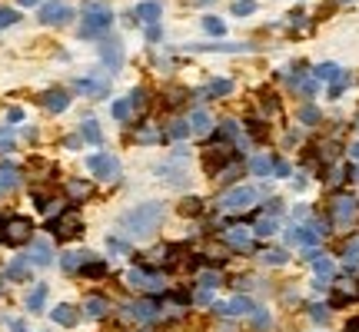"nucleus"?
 Listing matches in <instances>:
<instances>
[{
    "mask_svg": "<svg viewBox=\"0 0 359 332\" xmlns=\"http://www.w3.org/2000/svg\"><path fill=\"white\" fill-rule=\"evenodd\" d=\"M246 199H249V193H236V196L226 199V206H230V210H243V203H246Z\"/></svg>",
    "mask_w": 359,
    "mask_h": 332,
    "instance_id": "18",
    "label": "nucleus"
},
{
    "mask_svg": "<svg viewBox=\"0 0 359 332\" xmlns=\"http://www.w3.org/2000/svg\"><path fill=\"white\" fill-rule=\"evenodd\" d=\"M27 276V263H13L10 266V279H23Z\"/></svg>",
    "mask_w": 359,
    "mask_h": 332,
    "instance_id": "22",
    "label": "nucleus"
},
{
    "mask_svg": "<svg viewBox=\"0 0 359 332\" xmlns=\"http://www.w3.org/2000/svg\"><path fill=\"white\" fill-rule=\"evenodd\" d=\"M30 239V220H10L3 226V243H27Z\"/></svg>",
    "mask_w": 359,
    "mask_h": 332,
    "instance_id": "6",
    "label": "nucleus"
},
{
    "mask_svg": "<svg viewBox=\"0 0 359 332\" xmlns=\"http://www.w3.org/2000/svg\"><path fill=\"white\" fill-rule=\"evenodd\" d=\"M70 193H77V196H87V186H83V183H73V186H70Z\"/></svg>",
    "mask_w": 359,
    "mask_h": 332,
    "instance_id": "26",
    "label": "nucleus"
},
{
    "mask_svg": "<svg viewBox=\"0 0 359 332\" xmlns=\"http://www.w3.org/2000/svg\"><path fill=\"white\" fill-rule=\"evenodd\" d=\"M87 312H90V316H103V312H107V299L90 296V299H87Z\"/></svg>",
    "mask_w": 359,
    "mask_h": 332,
    "instance_id": "13",
    "label": "nucleus"
},
{
    "mask_svg": "<svg viewBox=\"0 0 359 332\" xmlns=\"http://www.w3.org/2000/svg\"><path fill=\"white\" fill-rule=\"evenodd\" d=\"M44 299H47V286H37L34 292H30V299H27V306H30V309H40Z\"/></svg>",
    "mask_w": 359,
    "mask_h": 332,
    "instance_id": "14",
    "label": "nucleus"
},
{
    "mask_svg": "<svg viewBox=\"0 0 359 332\" xmlns=\"http://www.w3.org/2000/svg\"><path fill=\"white\" fill-rule=\"evenodd\" d=\"M83 273H87V276H103V273H107V266H103V263H87V266H83Z\"/></svg>",
    "mask_w": 359,
    "mask_h": 332,
    "instance_id": "20",
    "label": "nucleus"
},
{
    "mask_svg": "<svg viewBox=\"0 0 359 332\" xmlns=\"http://www.w3.org/2000/svg\"><path fill=\"white\" fill-rule=\"evenodd\" d=\"M54 319L60 322V326H73V322H77V312L70 309V306H57V312H54Z\"/></svg>",
    "mask_w": 359,
    "mask_h": 332,
    "instance_id": "11",
    "label": "nucleus"
},
{
    "mask_svg": "<svg viewBox=\"0 0 359 332\" xmlns=\"http://www.w3.org/2000/svg\"><path fill=\"white\" fill-rule=\"evenodd\" d=\"M130 113H133V100H120V103L113 107V116H117V120H130Z\"/></svg>",
    "mask_w": 359,
    "mask_h": 332,
    "instance_id": "12",
    "label": "nucleus"
},
{
    "mask_svg": "<svg viewBox=\"0 0 359 332\" xmlns=\"http://www.w3.org/2000/svg\"><path fill=\"white\" fill-rule=\"evenodd\" d=\"M110 27V10L100 0H87V23H80V37H93Z\"/></svg>",
    "mask_w": 359,
    "mask_h": 332,
    "instance_id": "2",
    "label": "nucleus"
},
{
    "mask_svg": "<svg viewBox=\"0 0 359 332\" xmlns=\"http://www.w3.org/2000/svg\"><path fill=\"white\" fill-rule=\"evenodd\" d=\"M13 20H20V17H17V10H7V7H0V27H7V23H13Z\"/></svg>",
    "mask_w": 359,
    "mask_h": 332,
    "instance_id": "21",
    "label": "nucleus"
},
{
    "mask_svg": "<svg viewBox=\"0 0 359 332\" xmlns=\"http://www.w3.org/2000/svg\"><path fill=\"white\" fill-rule=\"evenodd\" d=\"M346 332H359V319H353V322H349V326H346Z\"/></svg>",
    "mask_w": 359,
    "mask_h": 332,
    "instance_id": "27",
    "label": "nucleus"
},
{
    "mask_svg": "<svg viewBox=\"0 0 359 332\" xmlns=\"http://www.w3.org/2000/svg\"><path fill=\"white\" fill-rule=\"evenodd\" d=\"M50 232H54L57 239H73V236L83 232V222H80L77 213H60V216L50 220Z\"/></svg>",
    "mask_w": 359,
    "mask_h": 332,
    "instance_id": "3",
    "label": "nucleus"
},
{
    "mask_svg": "<svg viewBox=\"0 0 359 332\" xmlns=\"http://www.w3.org/2000/svg\"><path fill=\"white\" fill-rule=\"evenodd\" d=\"M160 216H163L160 203H143V206L123 213V220H120V222H123V229L130 232V236H146V232L160 222Z\"/></svg>",
    "mask_w": 359,
    "mask_h": 332,
    "instance_id": "1",
    "label": "nucleus"
},
{
    "mask_svg": "<svg viewBox=\"0 0 359 332\" xmlns=\"http://www.w3.org/2000/svg\"><path fill=\"white\" fill-rule=\"evenodd\" d=\"M183 213H186V216H196V213H200V199H186V203H183Z\"/></svg>",
    "mask_w": 359,
    "mask_h": 332,
    "instance_id": "23",
    "label": "nucleus"
},
{
    "mask_svg": "<svg viewBox=\"0 0 359 332\" xmlns=\"http://www.w3.org/2000/svg\"><path fill=\"white\" fill-rule=\"evenodd\" d=\"M20 3H37V0H20Z\"/></svg>",
    "mask_w": 359,
    "mask_h": 332,
    "instance_id": "28",
    "label": "nucleus"
},
{
    "mask_svg": "<svg viewBox=\"0 0 359 332\" xmlns=\"http://www.w3.org/2000/svg\"><path fill=\"white\" fill-rule=\"evenodd\" d=\"M100 50H103V56H107V63H110V66H117V63H120V54H117V44H103Z\"/></svg>",
    "mask_w": 359,
    "mask_h": 332,
    "instance_id": "15",
    "label": "nucleus"
},
{
    "mask_svg": "<svg viewBox=\"0 0 359 332\" xmlns=\"http://www.w3.org/2000/svg\"><path fill=\"white\" fill-rule=\"evenodd\" d=\"M80 259H83V256H73V253H67V256H63V269H77V266H80Z\"/></svg>",
    "mask_w": 359,
    "mask_h": 332,
    "instance_id": "24",
    "label": "nucleus"
},
{
    "mask_svg": "<svg viewBox=\"0 0 359 332\" xmlns=\"http://www.w3.org/2000/svg\"><path fill=\"white\" fill-rule=\"evenodd\" d=\"M170 136H186V123H173V130H170Z\"/></svg>",
    "mask_w": 359,
    "mask_h": 332,
    "instance_id": "25",
    "label": "nucleus"
},
{
    "mask_svg": "<svg viewBox=\"0 0 359 332\" xmlns=\"http://www.w3.org/2000/svg\"><path fill=\"white\" fill-rule=\"evenodd\" d=\"M83 136H87L90 143H100V130H97V123H93V120L83 123Z\"/></svg>",
    "mask_w": 359,
    "mask_h": 332,
    "instance_id": "16",
    "label": "nucleus"
},
{
    "mask_svg": "<svg viewBox=\"0 0 359 332\" xmlns=\"http://www.w3.org/2000/svg\"><path fill=\"white\" fill-rule=\"evenodd\" d=\"M133 140H136V143H153V140H160V133L157 130H136Z\"/></svg>",
    "mask_w": 359,
    "mask_h": 332,
    "instance_id": "17",
    "label": "nucleus"
},
{
    "mask_svg": "<svg viewBox=\"0 0 359 332\" xmlns=\"http://www.w3.org/2000/svg\"><path fill=\"white\" fill-rule=\"evenodd\" d=\"M40 20L44 23H67V20H73V7L63 3V0H50V3L40 7Z\"/></svg>",
    "mask_w": 359,
    "mask_h": 332,
    "instance_id": "4",
    "label": "nucleus"
},
{
    "mask_svg": "<svg viewBox=\"0 0 359 332\" xmlns=\"http://www.w3.org/2000/svg\"><path fill=\"white\" fill-rule=\"evenodd\" d=\"M130 312H133L136 319H143V322H153L160 316V306H157V302H150V299H143V302H136Z\"/></svg>",
    "mask_w": 359,
    "mask_h": 332,
    "instance_id": "7",
    "label": "nucleus"
},
{
    "mask_svg": "<svg viewBox=\"0 0 359 332\" xmlns=\"http://www.w3.org/2000/svg\"><path fill=\"white\" fill-rule=\"evenodd\" d=\"M44 107L50 113H60L63 107H67V93H63V90H50V93L44 97Z\"/></svg>",
    "mask_w": 359,
    "mask_h": 332,
    "instance_id": "8",
    "label": "nucleus"
},
{
    "mask_svg": "<svg viewBox=\"0 0 359 332\" xmlns=\"http://www.w3.org/2000/svg\"><path fill=\"white\" fill-rule=\"evenodd\" d=\"M90 169H93L100 179H113L117 169H120V163H117L110 153H100V156H90Z\"/></svg>",
    "mask_w": 359,
    "mask_h": 332,
    "instance_id": "5",
    "label": "nucleus"
},
{
    "mask_svg": "<svg viewBox=\"0 0 359 332\" xmlns=\"http://www.w3.org/2000/svg\"><path fill=\"white\" fill-rule=\"evenodd\" d=\"M136 13H140L143 20H157V17H160V3H157V0H146V3L136 7Z\"/></svg>",
    "mask_w": 359,
    "mask_h": 332,
    "instance_id": "10",
    "label": "nucleus"
},
{
    "mask_svg": "<svg viewBox=\"0 0 359 332\" xmlns=\"http://www.w3.org/2000/svg\"><path fill=\"white\" fill-rule=\"evenodd\" d=\"M193 130H196V133H206V130H210V120H206L203 113H193Z\"/></svg>",
    "mask_w": 359,
    "mask_h": 332,
    "instance_id": "19",
    "label": "nucleus"
},
{
    "mask_svg": "<svg viewBox=\"0 0 359 332\" xmlns=\"http://www.w3.org/2000/svg\"><path fill=\"white\" fill-rule=\"evenodd\" d=\"M30 263H37V266L50 263V243H47V239H37L34 243V249H30Z\"/></svg>",
    "mask_w": 359,
    "mask_h": 332,
    "instance_id": "9",
    "label": "nucleus"
}]
</instances>
